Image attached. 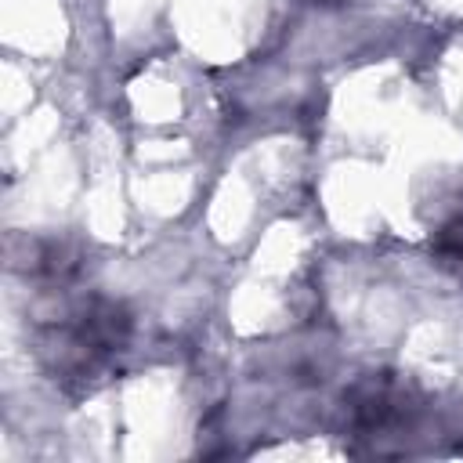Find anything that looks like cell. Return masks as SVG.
Masks as SVG:
<instances>
[{"label":"cell","mask_w":463,"mask_h":463,"mask_svg":"<svg viewBox=\"0 0 463 463\" xmlns=\"http://www.w3.org/2000/svg\"><path fill=\"white\" fill-rule=\"evenodd\" d=\"M134 336V315L112 297H87L40 329V362L65 394H90Z\"/></svg>","instance_id":"1"},{"label":"cell","mask_w":463,"mask_h":463,"mask_svg":"<svg viewBox=\"0 0 463 463\" xmlns=\"http://www.w3.org/2000/svg\"><path fill=\"white\" fill-rule=\"evenodd\" d=\"M420 409H423V398H420L416 383L391 369L362 373L344 391L347 434L358 441H369L373 449H376V441L398 438L402 430H409L416 423Z\"/></svg>","instance_id":"2"},{"label":"cell","mask_w":463,"mask_h":463,"mask_svg":"<svg viewBox=\"0 0 463 463\" xmlns=\"http://www.w3.org/2000/svg\"><path fill=\"white\" fill-rule=\"evenodd\" d=\"M25 275H33L40 286L65 289L83 275V250L69 239H43L33 246V253L25 250Z\"/></svg>","instance_id":"3"},{"label":"cell","mask_w":463,"mask_h":463,"mask_svg":"<svg viewBox=\"0 0 463 463\" xmlns=\"http://www.w3.org/2000/svg\"><path fill=\"white\" fill-rule=\"evenodd\" d=\"M430 257H434L441 268H449L452 275L463 279V195H459V203L445 213V221L430 232Z\"/></svg>","instance_id":"4"},{"label":"cell","mask_w":463,"mask_h":463,"mask_svg":"<svg viewBox=\"0 0 463 463\" xmlns=\"http://www.w3.org/2000/svg\"><path fill=\"white\" fill-rule=\"evenodd\" d=\"M300 4H311V7H340L347 0H300Z\"/></svg>","instance_id":"5"}]
</instances>
